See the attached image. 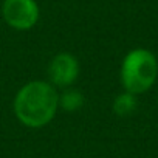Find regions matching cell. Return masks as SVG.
<instances>
[{
    "label": "cell",
    "instance_id": "obj_4",
    "mask_svg": "<svg viewBox=\"0 0 158 158\" xmlns=\"http://www.w3.org/2000/svg\"><path fill=\"white\" fill-rule=\"evenodd\" d=\"M79 74V64L74 56L68 53L56 54L48 65V77L53 87L67 89L70 87Z\"/></svg>",
    "mask_w": 158,
    "mask_h": 158
},
{
    "label": "cell",
    "instance_id": "obj_6",
    "mask_svg": "<svg viewBox=\"0 0 158 158\" xmlns=\"http://www.w3.org/2000/svg\"><path fill=\"white\" fill-rule=\"evenodd\" d=\"M136 95H132L129 92H124L121 95H118L113 101V112L118 116H129L136 110L138 101L135 98Z\"/></svg>",
    "mask_w": 158,
    "mask_h": 158
},
{
    "label": "cell",
    "instance_id": "obj_1",
    "mask_svg": "<svg viewBox=\"0 0 158 158\" xmlns=\"http://www.w3.org/2000/svg\"><path fill=\"white\" fill-rule=\"evenodd\" d=\"M59 95L50 82L31 81L25 84L14 98V113L17 119L31 129L47 126L56 115Z\"/></svg>",
    "mask_w": 158,
    "mask_h": 158
},
{
    "label": "cell",
    "instance_id": "obj_5",
    "mask_svg": "<svg viewBox=\"0 0 158 158\" xmlns=\"http://www.w3.org/2000/svg\"><path fill=\"white\" fill-rule=\"evenodd\" d=\"M85 102L84 95L76 89H67L62 95H59V106L65 112H76Z\"/></svg>",
    "mask_w": 158,
    "mask_h": 158
},
{
    "label": "cell",
    "instance_id": "obj_2",
    "mask_svg": "<svg viewBox=\"0 0 158 158\" xmlns=\"http://www.w3.org/2000/svg\"><path fill=\"white\" fill-rule=\"evenodd\" d=\"M158 64L155 56L143 48L130 51L121 65V82L126 92L132 95L144 93L156 79Z\"/></svg>",
    "mask_w": 158,
    "mask_h": 158
},
{
    "label": "cell",
    "instance_id": "obj_3",
    "mask_svg": "<svg viewBox=\"0 0 158 158\" xmlns=\"http://www.w3.org/2000/svg\"><path fill=\"white\" fill-rule=\"evenodd\" d=\"M5 22L19 31L33 28L39 20V6L36 0H5L2 5Z\"/></svg>",
    "mask_w": 158,
    "mask_h": 158
}]
</instances>
